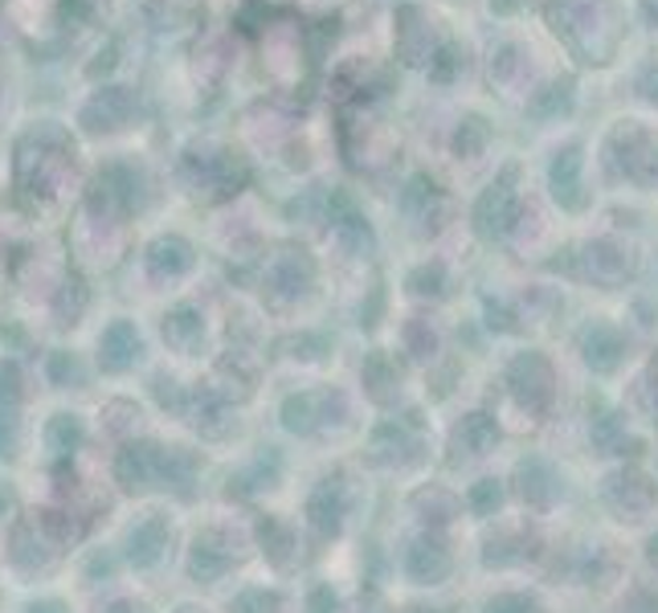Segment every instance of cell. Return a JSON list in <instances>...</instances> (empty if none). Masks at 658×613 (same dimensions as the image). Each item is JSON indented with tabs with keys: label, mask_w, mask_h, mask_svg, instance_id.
Listing matches in <instances>:
<instances>
[{
	"label": "cell",
	"mask_w": 658,
	"mask_h": 613,
	"mask_svg": "<svg viewBox=\"0 0 658 613\" xmlns=\"http://www.w3.org/2000/svg\"><path fill=\"white\" fill-rule=\"evenodd\" d=\"M57 552L54 532L45 528V519H21L13 532V560L21 569H45Z\"/></svg>",
	"instance_id": "6da1fadb"
},
{
	"label": "cell",
	"mask_w": 658,
	"mask_h": 613,
	"mask_svg": "<svg viewBox=\"0 0 658 613\" xmlns=\"http://www.w3.org/2000/svg\"><path fill=\"white\" fill-rule=\"evenodd\" d=\"M17 401H21V376H17V364H0V455H13Z\"/></svg>",
	"instance_id": "7a4b0ae2"
},
{
	"label": "cell",
	"mask_w": 658,
	"mask_h": 613,
	"mask_svg": "<svg viewBox=\"0 0 658 613\" xmlns=\"http://www.w3.org/2000/svg\"><path fill=\"white\" fill-rule=\"evenodd\" d=\"M102 352V369H111V372H119V369H128L131 360L140 357V336H135V328L131 324H114V328H107V336H102V343H99Z\"/></svg>",
	"instance_id": "3957f363"
},
{
	"label": "cell",
	"mask_w": 658,
	"mask_h": 613,
	"mask_svg": "<svg viewBox=\"0 0 658 613\" xmlns=\"http://www.w3.org/2000/svg\"><path fill=\"white\" fill-rule=\"evenodd\" d=\"M160 552H164V524H160V519H147V524H140V528L131 532L128 557L135 560L140 569H147V565H156Z\"/></svg>",
	"instance_id": "277c9868"
},
{
	"label": "cell",
	"mask_w": 658,
	"mask_h": 613,
	"mask_svg": "<svg viewBox=\"0 0 658 613\" xmlns=\"http://www.w3.org/2000/svg\"><path fill=\"white\" fill-rule=\"evenodd\" d=\"M83 442V422L74 414H57L45 429V446L54 450V455H70L74 446Z\"/></svg>",
	"instance_id": "5b68a950"
},
{
	"label": "cell",
	"mask_w": 658,
	"mask_h": 613,
	"mask_svg": "<svg viewBox=\"0 0 658 613\" xmlns=\"http://www.w3.org/2000/svg\"><path fill=\"white\" fill-rule=\"evenodd\" d=\"M152 266L156 271H180V266H188V245L185 242H156V250H152Z\"/></svg>",
	"instance_id": "8992f818"
},
{
	"label": "cell",
	"mask_w": 658,
	"mask_h": 613,
	"mask_svg": "<svg viewBox=\"0 0 658 613\" xmlns=\"http://www.w3.org/2000/svg\"><path fill=\"white\" fill-rule=\"evenodd\" d=\"M50 369H54V381H66V385H70V381H78V364H74V360H66L62 352L54 357V364H50Z\"/></svg>",
	"instance_id": "52a82bcc"
},
{
	"label": "cell",
	"mask_w": 658,
	"mask_h": 613,
	"mask_svg": "<svg viewBox=\"0 0 658 613\" xmlns=\"http://www.w3.org/2000/svg\"><path fill=\"white\" fill-rule=\"evenodd\" d=\"M29 613H66L57 601H37V605H29Z\"/></svg>",
	"instance_id": "ba28073f"
},
{
	"label": "cell",
	"mask_w": 658,
	"mask_h": 613,
	"mask_svg": "<svg viewBox=\"0 0 658 613\" xmlns=\"http://www.w3.org/2000/svg\"><path fill=\"white\" fill-rule=\"evenodd\" d=\"M111 613H143V610H135V605H114Z\"/></svg>",
	"instance_id": "9c48e42d"
}]
</instances>
